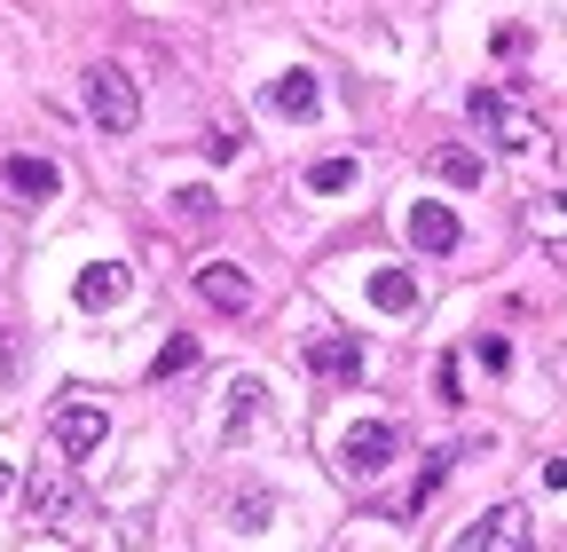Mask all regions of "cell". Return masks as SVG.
<instances>
[{
    "label": "cell",
    "mask_w": 567,
    "mask_h": 552,
    "mask_svg": "<svg viewBox=\"0 0 567 552\" xmlns=\"http://www.w3.org/2000/svg\"><path fill=\"white\" fill-rule=\"evenodd\" d=\"M528 544H536V529L520 505H488L473 529H457V552H528Z\"/></svg>",
    "instance_id": "4"
},
{
    "label": "cell",
    "mask_w": 567,
    "mask_h": 552,
    "mask_svg": "<svg viewBox=\"0 0 567 552\" xmlns=\"http://www.w3.org/2000/svg\"><path fill=\"white\" fill-rule=\"evenodd\" d=\"M174 222L182 229H213V190H174Z\"/></svg>",
    "instance_id": "19"
},
{
    "label": "cell",
    "mask_w": 567,
    "mask_h": 552,
    "mask_svg": "<svg viewBox=\"0 0 567 552\" xmlns=\"http://www.w3.org/2000/svg\"><path fill=\"white\" fill-rule=\"evenodd\" d=\"M189 364H197V339H189V331H174V339H166V348H158V364H151V379L166 387V379H182Z\"/></svg>",
    "instance_id": "16"
},
{
    "label": "cell",
    "mask_w": 567,
    "mask_h": 552,
    "mask_svg": "<svg viewBox=\"0 0 567 552\" xmlns=\"http://www.w3.org/2000/svg\"><path fill=\"white\" fill-rule=\"evenodd\" d=\"M0 182H9L17 197H32V205H48V197L63 190V174H55V159H32V151H17L9 166H0Z\"/></svg>",
    "instance_id": "11"
},
{
    "label": "cell",
    "mask_w": 567,
    "mask_h": 552,
    "mask_svg": "<svg viewBox=\"0 0 567 552\" xmlns=\"http://www.w3.org/2000/svg\"><path fill=\"white\" fill-rule=\"evenodd\" d=\"M87 119L103 134H134L142 126V95H134V80L118 72V63H95L87 72Z\"/></svg>",
    "instance_id": "2"
},
{
    "label": "cell",
    "mask_w": 567,
    "mask_h": 552,
    "mask_svg": "<svg viewBox=\"0 0 567 552\" xmlns=\"http://www.w3.org/2000/svg\"><path fill=\"white\" fill-rule=\"evenodd\" d=\"M118 300H126V268H118V260L80 268V308H118Z\"/></svg>",
    "instance_id": "12"
},
{
    "label": "cell",
    "mask_w": 567,
    "mask_h": 552,
    "mask_svg": "<svg viewBox=\"0 0 567 552\" xmlns=\"http://www.w3.org/2000/svg\"><path fill=\"white\" fill-rule=\"evenodd\" d=\"M48 442H55L71 466L95 458V450L111 442V410H103V402H55V410H48Z\"/></svg>",
    "instance_id": "3"
},
{
    "label": "cell",
    "mask_w": 567,
    "mask_h": 552,
    "mask_svg": "<svg viewBox=\"0 0 567 552\" xmlns=\"http://www.w3.org/2000/svg\"><path fill=\"white\" fill-rule=\"evenodd\" d=\"M434 174H442V182H457V190H481V151L450 143V151H434Z\"/></svg>",
    "instance_id": "15"
},
{
    "label": "cell",
    "mask_w": 567,
    "mask_h": 552,
    "mask_svg": "<svg viewBox=\"0 0 567 552\" xmlns=\"http://www.w3.org/2000/svg\"><path fill=\"white\" fill-rule=\"evenodd\" d=\"M371 308L410 316V308H417V276H410V268H379V276H371Z\"/></svg>",
    "instance_id": "13"
},
{
    "label": "cell",
    "mask_w": 567,
    "mask_h": 552,
    "mask_svg": "<svg viewBox=\"0 0 567 552\" xmlns=\"http://www.w3.org/2000/svg\"><path fill=\"white\" fill-rule=\"evenodd\" d=\"M197 300L221 308V316H245V308H252V276L229 268V260H205V268H197Z\"/></svg>",
    "instance_id": "8"
},
{
    "label": "cell",
    "mask_w": 567,
    "mask_h": 552,
    "mask_svg": "<svg viewBox=\"0 0 567 552\" xmlns=\"http://www.w3.org/2000/svg\"><path fill=\"white\" fill-rule=\"evenodd\" d=\"M473 119L496 134V143H505V151H536L544 143V134H536V119H520L505 95H496V88H473Z\"/></svg>",
    "instance_id": "6"
},
{
    "label": "cell",
    "mask_w": 567,
    "mask_h": 552,
    "mask_svg": "<svg viewBox=\"0 0 567 552\" xmlns=\"http://www.w3.org/2000/svg\"><path fill=\"white\" fill-rule=\"evenodd\" d=\"M9 498H17V473H9V466H0V505H9Z\"/></svg>",
    "instance_id": "25"
},
{
    "label": "cell",
    "mask_w": 567,
    "mask_h": 552,
    "mask_svg": "<svg viewBox=\"0 0 567 552\" xmlns=\"http://www.w3.org/2000/svg\"><path fill=\"white\" fill-rule=\"evenodd\" d=\"M308 371L331 379V387H354V379H363V348H354L347 331H316L308 339Z\"/></svg>",
    "instance_id": "7"
},
{
    "label": "cell",
    "mask_w": 567,
    "mask_h": 552,
    "mask_svg": "<svg viewBox=\"0 0 567 552\" xmlns=\"http://www.w3.org/2000/svg\"><path fill=\"white\" fill-rule=\"evenodd\" d=\"M544 490H567V458H544Z\"/></svg>",
    "instance_id": "24"
},
{
    "label": "cell",
    "mask_w": 567,
    "mask_h": 552,
    "mask_svg": "<svg viewBox=\"0 0 567 552\" xmlns=\"http://www.w3.org/2000/svg\"><path fill=\"white\" fill-rule=\"evenodd\" d=\"M402 229H410V245H417V253H434V260H442V253H457V214H450V205H434V197H417L410 214H402Z\"/></svg>",
    "instance_id": "10"
},
{
    "label": "cell",
    "mask_w": 567,
    "mask_h": 552,
    "mask_svg": "<svg viewBox=\"0 0 567 552\" xmlns=\"http://www.w3.org/2000/svg\"><path fill=\"white\" fill-rule=\"evenodd\" d=\"M24 505H32V521H48V529H63V536H80V529L95 521L87 490H80L71 473H32V481H24Z\"/></svg>",
    "instance_id": "1"
},
{
    "label": "cell",
    "mask_w": 567,
    "mask_h": 552,
    "mask_svg": "<svg viewBox=\"0 0 567 552\" xmlns=\"http://www.w3.org/2000/svg\"><path fill=\"white\" fill-rule=\"evenodd\" d=\"M24 379V331L17 324H0V395H9Z\"/></svg>",
    "instance_id": "18"
},
{
    "label": "cell",
    "mask_w": 567,
    "mask_h": 552,
    "mask_svg": "<svg viewBox=\"0 0 567 552\" xmlns=\"http://www.w3.org/2000/svg\"><path fill=\"white\" fill-rule=\"evenodd\" d=\"M237 529H268V490H245L237 498Z\"/></svg>",
    "instance_id": "22"
},
{
    "label": "cell",
    "mask_w": 567,
    "mask_h": 552,
    "mask_svg": "<svg viewBox=\"0 0 567 552\" xmlns=\"http://www.w3.org/2000/svg\"><path fill=\"white\" fill-rule=\"evenodd\" d=\"M386 458H394V427H386V419H354V427L339 435V473H363V481H371Z\"/></svg>",
    "instance_id": "5"
},
{
    "label": "cell",
    "mask_w": 567,
    "mask_h": 552,
    "mask_svg": "<svg viewBox=\"0 0 567 552\" xmlns=\"http://www.w3.org/2000/svg\"><path fill=\"white\" fill-rule=\"evenodd\" d=\"M252 419H260V379H237V387H229V419H221V435H229V442H245V435H252Z\"/></svg>",
    "instance_id": "14"
},
{
    "label": "cell",
    "mask_w": 567,
    "mask_h": 552,
    "mask_svg": "<svg viewBox=\"0 0 567 552\" xmlns=\"http://www.w3.org/2000/svg\"><path fill=\"white\" fill-rule=\"evenodd\" d=\"M237 151H245V126H237V119H229V126H205V159H213V166H229Z\"/></svg>",
    "instance_id": "21"
},
{
    "label": "cell",
    "mask_w": 567,
    "mask_h": 552,
    "mask_svg": "<svg viewBox=\"0 0 567 552\" xmlns=\"http://www.w3.org/2000/svg\"><path fill=\"white\" fill-rule=\"evenodd\" d=\"M308 190H316V197L354 190V159H316V166H308Z\"/></svg>",
    "instance_id": "17"
},
{
    "label": "cell",
    "mask_w": 567,
    "mask_h": 552,
    "mask_svg": "<svg viewBox=\"0 0 567 552\" xmlns=\"http://www.w3.org/2000/svg\"><path fill=\"white\" fill-rule=\"evenodd\" d=\"M528 229L536 237H567V197H528Z\"/></svg>",
    "instance_id": "20"
},
{
    "label": "cell",
    "mask_w": 567,
    "mask_h": 552,
    "mask_svg": "<svg viewBox=\"0 0 567 552\" xmlns=\"http://www.w3.org/2000/svg\"><path fill=\"white\" fill-rule=\"evenodd\" d=\"M473 356H481V371H513V348H505V339H481Z\"/></svg>",
    "instance_id": "23"
},
{
    "label": "cell",
    "mask_w": 567,
    "mask_h": 552,
    "mask_svg": "<svg viewBox=\"0 0 567 552\" xmlns=\"http://www.w3.org/2000/svg\"><path fill=\"white\" fill-rule=\"evenodd\" d=\"M260 103H268L276 119H292V126H308V119L323 111V88H316V72H276Z\"/></svg>",
    "instance_id": "9"
}]
</instances>
